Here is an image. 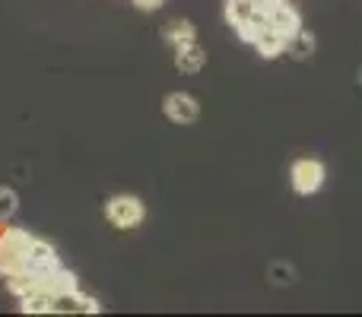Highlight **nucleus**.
I'll return each instance as SVG.
<instances>
[{"mask_svg": "<svg viewBox=\"0 0 362 317\" xmlns=\"http://www.w3.org/2000/svg\"><path fill=\"white\" fill-rule=\"evenodd\" d=\"M255 48H257V54H261L264 61H274V57H280L283 51H289V42L276 29H270L267 25V29L261 32V38L255 42Z\"/></svg>", "mask_w": 362, "mask_h": 317, "instance_id": "obj_8", "label": "nucleus"}, {"mask_svg": "<svg viewBox=\"0 0 362 317\" xmlns=\"http://www.w3.org/2000/svg\"><path fill=\"white\" fill-rule=\"evenodd\" d=\"M23 311H29V314H51V311H54V295H48V292L23 295Z\"/></svg>", "mask_w": 362, "mask_h": 317, "instance_id": "obj_13", "label": "nucleus"}, {"mask_svg": "<svg viewBox=\"0 0 362 317\" xmlns=\"http://www.w3.org/2000/svg\"><path fill=\"white\" fill-rule=\"evenodd\" d=\"M289 48H293V54L296 57H308L315 51V38L312 35H305V32H299V35L289 42Z\"/></svg>", "mask_w": 362, "mask_h": 317, "instance_id": "obj_14", "label": "nucleus"}, {"mask_svg": "<svg viewBox=\"0 0 362 317\" xmlns=\"http://www.w3.org/2000/svg\"><path fill=\"white\" fill-rule=\"evenodd\" d=\"M267 29V19L261 16V13H255V16H248L242 25H235V32H238V38H242L245 44H255L257 38H261V32Z\"/></svg>", "mask_w": 362, "mask_h": 317, "instance_id": "obj_12", "label": "nucleus"}, {"mask_svg": "<svg viewBox=\"0 0 362 317\" xmlns=\"http://www.w3.org/2000/svg\"><path fill=\"white\" fill-rule=\"evenodd\" d=\"M54 267H61V263H57L54 248H51L48 241H42V238H32V244H29V270L32 273H42V270H54Z\"/></svg>", "mask_w": 362, "mask_h": 317, "instance_id": "obj_7", "label": "nucleus"}, {"mask_svg": "<svg viewBox=\"0 0 362 317\" xmlns=\"http://www.w3.org/2000/svg\"><path fill=\"white\" fill-rule=\"evenodd\" d=\"M54 311H89V314H95V311H99V301H95L93 295H80L74 289V292L57 295V299H54Z\"/></svg>", "mask_w": 362, "mask_h": 317, "instance_id": "obj_9", "label": "nucleus"}, {"mask_svg": "<svg viewBox=\"0 0 362 317\" xmlns=\"http://www.w3.org/2000/svg\"><path fill=\"white\" fill-rule=\"evenodd\" d=\"M13 213H16V193L6 191V187H0V222L10 219Z\"/></svg>", "mask_w": 362, "mask_h": 317, "instance_id": "obj_15", "label": "nucleus"}, {"mask_svg": "<svg viewBox=\"0 0 362 317\" xmlns=\"http://www.w3.org/2000/svg\"><path fill=\"white\" fill-rule=\"evenodd\" d=\"M255 0H226V23L235 29V25H242L248 16H255Z\"/></svg>", "mask_w": 362, "mask_h": 317, "instance_id": "obj_10", "label": "nucleus"}, {"mask_svg": "<svg viewBox=\"0 0 362 317\" xmlns=\"http://www.w3.org/2000/svg\"><path fill=\"white\" fill-rule=\"evenodd\" d=\"M163 108L169 114V121H175V124H194L200 118V105L191 92H169Z\"/></svg>", "mask_w": 362, "mask_h": 317, "instance_id": "obj_4", "label": "nucleus"}, {"mask_svg": "<svg viewBox=\"0 0 362 317\" xmlns=\"http://www.w3.org/2000/svg\"><path fill=\"white\" fill-rule=\"evenodd\" d=\"M105 216H108V222L118 225V229H137V225L144 222L146 210L137 197H131V193H118V197H112L105 203Z\"/></svg>", "mask_w": 362, "mask_h": 317, "instance_id": "obj_2", "label": "nucleus"}, {"mask_svg": "<svg viewBox=\"0 0 362 317\" xmlns=\"http://www.w3.org/2000/svg\"><path fill=\"white\" fill-rule=\"evenodd\" d=\"M137 10H144V13H153V10H159V6L165 4V0H131Z\"/></svg>", "mask_w": 362, "mask_h": 317, "instance_id": "obj_16", "label": "nucleus"}, {"mask_svg": "<svg viewBox=\"0 0 362 317\" xmlns=\"http://www.w3.org/2000/svg\"><path fill=\"white\" fill-rule=\"evenodd\" d=\"M267 25L280 32L286 42H293V38L302 32V16H299V10H296V6H289L286 0H280V6H276V10L267 16Z\"/></svg>", "mask_w": 362, "mask_h": 317, "instance_id": "obj_5", "label": "nucleus"}, {"mask_svg": "<svg viewBox=\"0 0 362 317\" xmlns=\"http://www.w3.org/2000/svg\"><path fill=\"white\" fill-rule=\"evenodd\" d=\"M29 244L32 235L29 232L10 229L0 238V273L13 276V273H25L29 270Z\"/></svg>", "mask_w": 362, "mask_h": 317, "instance_id": "obj_1", "label": "nucleus"}, {"mask_svg": "<svg viewBox=\"0 0 362 317\" xmlns=\"http://www.w3.org/2000/svg\"><path fill=\"white\" fill-rule=\"evenodd\" d=\"M289 178H293V191L296 193H302V197H312V193H318L321 184H325L327 168L321 165L318 159H299L293 165V172H289Z\"/></svg>", "mask_w": 362, "mask_h": 317, "instance_id": "obj_3", "label": "nucleus"}, {"mask_svg": "<svg viewBox=\"0 0 362 317\" xmlns=\"http://www.w3.org/2000/svg\"><path fill=\"white\" fill-rule=\"evenodd\" d=\"M204 64H206V51L197 42H185L175 48V67L181 73H197V70H204Z\"/></svg>", "mask_w": 362, "mask_h": 317, "instance_id": "obj_6", "label": "nucleus"}, {"mask_svg": "<svg viewBox=\"0 0 362 317\" xmlns=\"http://www.w3.org/2000/svg\"><path fill=\"white\" fill-rule=\"evenodd\" d=\"M165 42H169L172 48H178V44H185V42H194V25L187 23V19H172V23L165 25Z\"/></svg>", "mask_w": 362, "mask_h": 317, "instance_id": "obj_11", "label": "nucleus"}]
</instances>
